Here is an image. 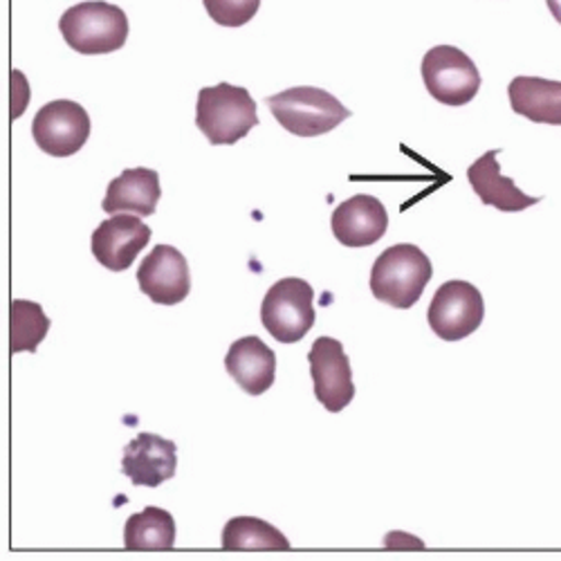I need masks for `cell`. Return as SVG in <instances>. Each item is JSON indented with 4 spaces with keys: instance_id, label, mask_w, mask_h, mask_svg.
<instances>
[{
    "instance_id": "6da1fadb",
    "label": "cell",
    "mask_w": 561,
    "mask_h": 561,
    "mask_svg": "<svg viewBox=\"0 0 561 561\" xmlns=\"http://www.w3.org/2000/svg\"><path fill=\"white\" fill-rule=\"evenodd\" d=\"M434 276L430 256L411 243H400L385 250L370 270V293L378 301L409 310L423 297Z\"/></svg>"
},
{
    "instance_id": "7a4b0ae2",
    "label": "cell",
    "mask_w": 561,
    "mask_h": 561,
    "mask_svg": "<svg viewBox=\"0 0 561 561\" xmlns=\"http://www.w3.org/2000/svg\"><path fill=\"white\" fill-rule=\"evenodd\" d=\"M196 126L214 147L237 145L259 126L256 102L250 90L220 81L214 88H203L196 104Z\"/></svg>"
},
{
    "instance_id": "3957f363",
    "label": "cell",
    "mask_w": 561,
    "mask_h": 561,
    "mask_svg": "<svg viewBox=\"0 0 561 561\" xmlns=\"http://www.w3.org/2000/svg\"><path fill=\"white\" fill-rule=\"evenodd\" d=\"M59 30L77 55H111L128 38L126 12L104 0H85L64 12Z\"/></svg>"
},
{
    "instance_id": "277c9868",
    "label": "cell",
    "mask_w": 561,
    "mask_h": 561,
    "mask_svg": "<svg viewBox=\"0 0 561 561\" xmlns=\"http://www.w3.org/2000/svg\"><path fill=\"white\" fill-rule=\"evenodd\" d=\"M274 119L288 133L299 137H317L335 130L351 117V111L329 90L299 85L265 100Z\"/></svg>"
},
{
    "instance_id": "5b68a950",
    "label": "cell",
    "mask_w": 561,
    "mask_h": 561,
    "mask_svg": "<svg viewBox=\"0 0 561 561\" xmlns=\"http://www.w3.org/2000/svg\"><path fill=\"white\" fill-rule=\"evenodd\" d=\"M261 321L276 342H301L314 325L312 286L299 276H286L276 280L263 299Z\"/></svg>"
},
{
    "instance_id": "8992f818",
    "label": "cell",
    "mask_w": 561,
    "mask_h": 561,
    "mask_svg": "<svg viewBox=\"0 0 561 561\" xmlns=\"http://www.w3.org/2000/svg\"><path fill=\"white\" fill-rule=\"evenodd\" d=\"M420 70L430 95L451 108L470 104L481 90L477 64L454 45H436L425 55Z\"/></svg>"
},
{
    "instance_id": "52a82bcc",
    "label": "cell",
    "mask_w": 561,
    "mask_h": 561,
    "mask_svg": "<svg viewBox=\"0 0 561 561\" xmlns=\"http://www.w3.org/2000/svg\"><path fill=\"white\" fill-rule=\"evenodd\" d=\"M485 317V301L477 286L467 280H447L430 306V329L443 342H460L481 329Z\"/></svg>"
},
{
    "instance_id": "ba28073f",
    "label": "cell",
    "mask_w": 561,
    "mask_h": 561,
    "mask_svg": "<svg viewBox=\"0 0 561 561\" xmlns=\"http://www.w3.org/2000/svg\"><path fill=\"white\" fill-rule=\"evenodd\" d=\"M92 130L85 108L70 100L45 104L32 122V135L38 149L55 158H70L83 149Z\"/></svg>"
},
{
    "instance_id": "9c48e42d",
    "label": "cell",
    "mask_w": 561,
    "mask_h": 561,
    "mask_svg": "<svg viewBox=\"0 0 561 561\" xmlns=\"http://www.w3.org/2000/svg\"><path fill=\"white\" fill-rule=\"evenodd\" d=\"M310 376L314 382V398L329 413L344 411L355 398L353 370L342 342L333 337L314 340L310 353Z\"/></svg>"
},
{
    "instance_id": "30bf717a",
    "label": "cell",
    "mask_w": 561,
    "mask_h": 561,
    "mask_svg": "<svg viewBox=\"0 0 561 561\" xmlns=\"http://www.w3.org/2000/svg\"><path fill=\"white\" fill-rule=\"evenodd\" d=\"M151 237L153 231L142 218L113 214L92 231L90 250L106 270L124 272L135 263L137 254L149 245Z\"/></svg>"
},
{
    "instance_id": "8fae6325",
    "label": "cell",
    "mask_w": 561,
    "mask_h": 561,
    "mask_svg": "<svg viewBox=\"0 0 561 561\" xmlns=\"http://www.w3.org/2000/svg\"><path fill=\"white\" fill-rule=\"evenodd\" d=\"M137 284L153 304L178 306L192 293L190 263L173 245H156L139 263Z\"/></svg>"
},
{
    "instance_id": "7c38bea8",
    "label": "cell",
    "mask_w": 561,
    "mask_h": 561,
    "mask_svg": "<svg viewBox=\"0 0 561 561\" xmlns=\"http://www.w3.org/2000/svg\"><path fill=\"white\" fill-rule=\"evenodd\" d=\"M178 470V447L158 434H139L124 447L122 474L137 488H160Z\"/></svg>"
},
{
    "instance_id": "4fadbf2b",
    "label": "cell",
    "mask_w": 561,
    "mask_h": 561,
    "mask_svg": "<svg viewBox=\"0 0 561 561\" xmlns=\"http://www.w3.org/2000/svg\"><path fill=\"white\" fill-rule=\"evenodd\" d=\"M335 239L346 248L376 245L389 229V214L382 201L373 196H353L344 201L331 218Z\"/></svg>"
},
{
    "instance_id": "5bb4252c",
    "label": "cell",
    "mask_w": 561,
    "mask_h": 561,
    "mask_svg": "<svg viewBox=\"0 0 561 561\" xmlns=\"http://www.w3.org/2000/svg\"><path fill=\"white\" fill-rule=\"evenodd\" d=\"M225 368L248 396H263L276 376V355L256 335L233 342L225 355Z\"/></svg>"
},
{
    "instance_id": "9a60e30c",
    "label": "cell",
    "mask_w": 561,
    "mask_h": 561,
    "mask_svg": "<svg viewBox=\"0 0 561 561\" xmlns=\"http://www.w3.org/2000/svg\"><path fill=\"white\" fill-rule=\"evenodd\" d=\"M501 151L483 153L470 169H467V180H470L472 190L481 198L483 205L496 207L503 214H517L526 211L541 203L537 196H526L512 178L501 175V164L496 162Z\"/></svg>"
},
{
    "instance_id": "2e32d148",
    "label": "cell",
    "mask_w": 561,
    "mask_h": 561,
    "mask_svg": "<svg viewBox=\"0 0 561 561\" xmlns=\"http://www.w3.org/2000/svg\"><path fill=\"white\" fill-rule=\"evenodd\" d=\"M160 175L153 169L137 167L126 169L119 178L108 184L106 198L102 203L106 214L130 211L135 216H153L160 203Z\"/></svg>"
},
{
    "instance_id": "e0dca14e",
    "label": "cell",
    "mask_w": 561,
    "mask_h": 561,
    "mask_svg": "<svg viewBox=\"0 0 561 561\" xmlns=\"http://www.w3.org/2000/svg\"><path fill=\"white\" fill-rule=\"evenodd\" d=\"M512 111L535 122L561 126V81L541 77H514L507 85Z\"/></svg>"
},
{
    "instance_id": "ac0fdd59",
    "label": "cell",
    "mask_w": 561,
    "mask_h": 561,
    "mask_svg": "<svg viewBox=\"0 0 561 561\" xmlns=\"http://www.w3.org/2000/svg\"><path fill=\"white\" fill-rule=\"evenodd\" d=\"M124 546L133 552H167L175 546L173 514L149 505L130 514L124 526Z\"/></svg>"
},
{
    "instance_id": "d6986e66",
    "label": "cell",
    "mask_w": 561,
    "mask_h": 561,
    "mask_svg": "<svg viewBox=\"0 0 561 561\" xmlns=\"http://www.w3.org/2000/svg\"><path fill=\"white\" fill-rule=\"evenodd\" d=\"M220 546L229 552H288L293 548L284 533L256 517L229 519L222 530Z\"/></svg>"
},
{
    "instance_id": "ffe728a7",
    "label": "cell",
    "mask_w": 561,
    "mask_h": 561,
    "mask_svg": "<svg viewBox=\"0 0 561 561\" xmlns=\"http://www.w3.org/2000/svg\"><path fill=\"white\" fill-rule=\"evenodd\" d=\"M53 321L43 308L27 299H16L10 306V348L12 353H36L38 344L50 333Z\"/></svg>"
},
{
    "instance_id": "44dd1931",
    "label": "cell",
    "mask_w": 561,
    "mask_h": 561,
    "mask_svg": "<svg viewBox=\"0 0 561 561\" xmlns=\"http://www.w3.org/2000/svg\"><path fill=\"white\" fill-rule=\"evenodd\" d=\"M203 5L214 23L222 27H241L256 16L261 0H203Z\"/></svg>"
},
{
    "instance_id": "7402d4cb",
    "label": "cell",
    "mask_w": 561,
    "mask_h": 561,
    "mask_svg": "<svg viewBox=\"0 0 561 561\" xmlns=\"http://www.w3.org/2000/svg\"><path fill=\"white\" fill-rule=\"evenodd\" d=\"M546 5H548V10H550L552 19L561 25V0H546Z\"/></svg>"
}]
</instances>
